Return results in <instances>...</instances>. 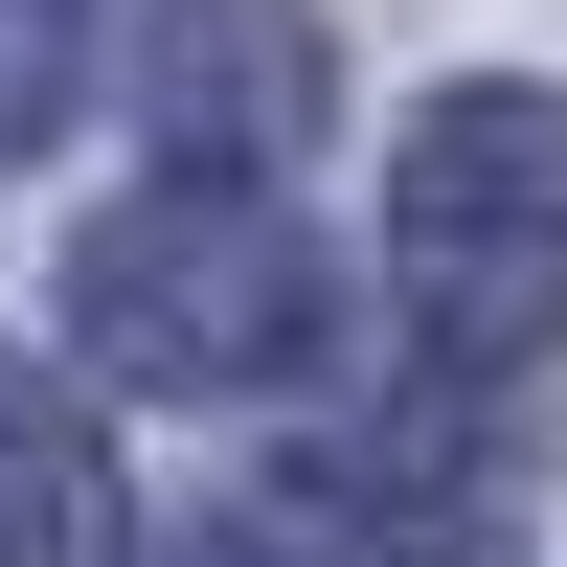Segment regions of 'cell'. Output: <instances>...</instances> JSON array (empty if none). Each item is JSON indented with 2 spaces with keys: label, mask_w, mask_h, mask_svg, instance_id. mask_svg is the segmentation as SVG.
Returning <instances> with one entry per match:
<instances>
[{
  "label": "cell",
  "mask_w": 567,
  "mask_h": 567,
  "mask_svg": "<svg viewBox=\"0 0 567 567\" xmlns=\"http://www.w3.org/2000/svg\"><path fill=\"white\" fill-rule=\"evenodd\" d=\"M386 296L432 386H523L567 341V91H432L386 159Z\"/></svg>",
  "instance_id": "obj_1"
},
{
  "label": "cell",
  "mask_w": 567,
  "mask_h": 567,
  "mask_svg": "<svg viewBox=\"0 0 567 567\" xmlns=\"http://www.w3.org/2000/svg\"><path fill=\"white\" fill-rule=\"evenodd\" d=\"M69 341L114 386H296L318 363V250L272 227V182H136L69 227Z\"/></svg>",
  "instance_id": "obj_2"
},
{
  "label": "cell",
  "mask_w": 567,
  "mask_h": 567,
  "mask_svg": "<svg viewBox=\"0 0 567 567\" xmlns=\"http://www.w3.org/2000/svg\"><path fill=\"white\" fill-rule=\"evenodd\" d=\"M159 114H182L205 182H272L318 136V23L296 0H159Z\"/></svg>",
  "instance_id": "obj_3"
},
{
  "label": "cell",
  "mask_w": 567,
  "mask_h": 567,
  "mask_svg": "<svg viewBox=\"0 0 567 567\" xmlns=\"http://www.w3.org/2000/svg\"><path fill=\"white\" fill-rule=\"evenodd\" d=\"M0 567H136V499H114V432L69 386L0 363Z\"/></svg>",
  "instance_id": "obj_4"
},
{
  "label": "cell",
  "mask_w": 567,
  "mask_h": 567,
  "mask_svg": "<svg viewBox=\"0 0 567 567\" xmlns=\"http://www.w3.org/2000/svg\"><path fill=\"white\" fill-rule=\"evenodd\" d=\"M69 69H91V0H0V136L69 114Z\"/></svg>",
  "instance_id": "obj_5"
}]
</instances>
